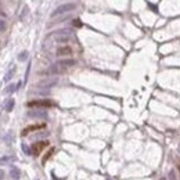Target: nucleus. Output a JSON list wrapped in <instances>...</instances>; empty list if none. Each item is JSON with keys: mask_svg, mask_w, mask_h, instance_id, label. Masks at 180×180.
<instances>
[{"mask_svg": "<svg viewBox=\"0 0 180 180\" xmlns=\"http://www.w3.org/2000/svg\"><path fill=\"white\" fill-rule=\"evenodd\" d=\"M74 65H75V60H72V58L57 61V63L53 64V65L47 69V74H50V75H60V74H64L67 69L74 67Z\"/></svg>", "mask_w": 180, "mask_h": 180, "instance_id": "nucleus-1", "label": "nucleus"}, {"mask_svg": "<svg viewBox=\"0 0 180 180\" xmlns=\"http://www.w3.org/2000/svg\"><path fill=\"white\" fill-rule=\"evenodd\" d=\"M53 38H56V40L57 42H68L69 39H71V36H72V31L71 29H60V31H56V32L53 33Z\"/></svg>", "mask_w": 180, "mask_h": 180, "instance_id": "nucleus-2", "label": "nucleus"}, {"mask_svg": "<svg viewBox=\"0 0 180 180\" xmlns=\"http://www.w3.org/2000/svg\"><path fill=\"white\" fill-rule=\"evenodd\" d=\"M76 9V4L75 3H65V4H61V6H58L57 9L54 10L53 13H51V17H57V15H61V14H65V13H69L72 11V10Z\"/></svg>", "mask_w": 180, "mask_h": 180, "instance_id": "nucleus-3", "label": "nucleus"}, {"mask_svg": "<svg viewBox=\"0 0 180 180\" xmlns=\"http://www.w3.org/2000/svg\"><path fill=\"white\" fill-rule=\"evenodd\" d=\"M28 107H43V108H47V107H53L54 103L50 101V100H35V101H29L28 103Z\"/></svg>", "mask_w": 180, "mask_h": 180, "instance_id": "nucleus-4", "label": "nucleus"}, {"mask_svg": "<svg viewBox=\"0 0 180 180\" xmlns=\"http://www.w3.org/2000/svg\"><path fill=\"white\" fill-rule=\"evenodd\" d=\"M49 146V141H39V143H35L32 146V154L33 155H39L43 151V148H46Z\"/></svg>", "mask_w": 180, "mask_h": 180, "instance_id": "nucleus-5", "label": "nucleus"}, {"mask_svg": "<svg viewBox=\"0 0 180 180\" xmlns=\"http://www.w3.org/2000/svg\"><path fill=\"white\" fill-rule=\"evenodd\" d=\"M27 115L29 118H47V112L45 110H32V111H28Z\"/></svg>", "mask_w": 180, "mask_h": 180, "instance_id": "nucleus-6", "label": "nucleus"}, {"mask_svg": "<svg viewBox=\"0 0 180 180\" xmlns=\"http://www.w3.org/2000/svg\"><path fill=\"white\" fill-rule=\"evenodd\" d=\"M45 123H42V125H31V126H28V128H25L24 130H22V136H25V135H28V133H31V132H35V130H39V129H43L45 128Z\"/></svg>", "mask_w": 180, "mask_h": 180, "instance_id": "nucleus-7", "label": "nucleus"}, {"mask_svg": "<svg viewBox=\"0 0 180 180\" xmlns=\"http://www.w3.org/2000/svg\"><path fill=\"white\" fill-rule=\"evenodd\" d=\"M72 54V49L69 46H64V47H58L57 49V56L58 57H64V56H71Z\"/></svg>", "mask_w": 180, "mask_h": 180, "instance_id": "nucleus-8", "label": "nucleus"}, {"mask_svg": "<svg viewBox=\"0 0 180 180\" xmlns=\"http://www.w3.org/2000/svg\"><path fill=\"white\" fill-rule=\"evenodd\" d=\"M57 83V79H46V81H42L38 87H45V89H49V87H53L54 85Z\"/></svg>", "mask_w": 180, "mask_h": 180, "instance_id": "nucleus-9", "label": "nucleus"}, {"mask_svg": "<svg viewBox=\"0 0 180 180\" xmlns=\"http://www.w3.org/2000/svg\"><path fill=\"white\" fill-rule=\"evenodd\" d=\"M20 86H21V83H11V85H9V86L4 89V94H11V93H14L15 90H18L20 89Z\"/></svg>", "mask_w": 180, "mask_h": 180, "instance_id": "nucleus-10", "label": "nucleus"}, {"mask_svg": "<svg viewBox=\"0 0 180 180\" xmlns=\"http://www.w3.org/2000/svg\"><path fill=\"white\" fill-rule=\"evenodd\" d=\"M10 175H11V177L14 180H18L20 179V176H21V171H20L17 166H11V169H10Z\"/></svg>", "mask_w": 180, "mask_h": 180, "instance_id": "nucleus-11", "label": "nucleus"}, {"mask_svg": "<svg viewBox=\"0 0 180 180\" xmlns=\"http://www.w3.org/2000/svg\"><path fill=\"white\" fill-rule=\"evenodd\" d=\"M14 104H15L14 99H9V100L6 101V104H4V110H6L7 112H11V111H13V108H14Z\"/></svg>", "mask_w": 180, "mask_h": 180, "instance_id": "nucleus-12", "label": "nucleus"}, {"mask_svg": "<svg viewBox=\"0 0 180 180\" xmlns=\"http://www.w3.org/2000/svg\"><path fill=\"white\" fill-rule=\"evenodd\" d=\"M14 74H15V67L13 65L11 68L7 71V74L4 75V82H9V81H11V78L14 76Z\"/></svg>", "mask_w": 180, "mask_h": 180, "instance_id": "nucleus-13", "label": "nucleus"}, {"mask_svg": "<svg viewBox=\"0 0 180 180\" xmlns=\"http://www.w3.org/2000/svg\"><path fill=\"white\" fill-rule=\"evenodd\" d=\"M13 161H15V158L11 155L0 157V165H6V164H10V162H13Z\"/></svg>", "mask_w": 180, "mask_h": 180, "instance_id": "nucleus-14", "label": "nucleus"}, {"mask_svg": "<svg viewBox=\"0 0 180 180\" xmlns=\"http://www.w3.org/2000/svg\"><path fill=\"white\" fill-rule=\"evenodd\" d=\"M28 56H29V53H28V51H27V50L21 51V53L18 54V61H27Z\"/></svg>", "mask_w": 180, "mask_h": 180, "instance_id": "nucleus-15", "label": "nucleus"}, {"mask_svg": "<svg viewBox=\"0 0 180 180\" xmlns=\"http://www.w3.org/2000/svg\"><path fill=\"white\" fill-rule=\"evenodd\" d=\"M7 29V24L4 21V18H0V32H4Z\"/></svg>", "mask_w": 180, "mask_h": 180, "instance_id": "nucleus-16", "label": "nucleus"}, {"mask_svg": "<svg viewBox=\"0 0 180 180\" xmlns=\"http://www.w3.org/2000/svg\"><path fill=\"white\" fill-rule=\"evenodd\" d=\"M22 150H24V153L27 154V155H32V148L28 147L27 144H22Z\"/></svg>", "mask_w": 180, "mask_h": 180, "instance_id": "nucleus-17", "label": "nucleus"}, {"mask_svg": "<svg viewBox=\"0 0 180 180\" xmlns=\"http://www.w3.org/2000/svg\"><path fill=\"white\" fill-rule=\"evenodd\" d=\"M4 141H6L7 144H10L13 141V133H7L6 136H4Z\"/></svg>", "mask_w": 180, "mask_h": 180, "instance_id": "nucleus-18", "label": "nucleus"}, {"mask_svg": "<svg viewBox=\"0 0 180 180\" xmlns=\"http://www.w3.org/2000/svg\"><path fill=\"white\" fill-rule=\"evenodd\" d=\"M169 180H177L176 172H175V171H171V172H169Z\"/></svg>", "mask_w": 180, "mask_h": 180, "instance_id": "nucleus-19", "label": "nucleus"}, {"mask_svg": "<svg viewBox=\"0 0 180 180\" xmlns=\"http://www.w3.org/2000/svg\"><path fill=\"white\" fill-rule=\"evenodd\" d=\"M53 151H54V150H53V148H51V150L49 151L47 154H46V157H45V158H43V164H46V161H47V159L51 157V154H53Z\"/></svg>", "mask_w": 180, "mask_h": 180, "instance_id": "nucleus-20", "label": "nucleus"}, {"mask_svg": "<svg viewBox=\"0 0 180 180\" xmlns=\"http://www.w3.org/2000/svg\"><path fill=\"white\" fill-rule=\"evenodd\" d=\"M3 179H4V171L0 169V180H3Z\"/></svg>", "mask_w": 180, "mask_h": 180, "instance_id": "nucleus-21", "label": "nucleus"}, {"mask_svg": "<svg viewBox=\"0 0 180 180\" xmlns=\"http://www.w3.org/2000/svg\"><path fill=\"white\" fill-rule=\"evenodd\" d=\"M105 180H111V177H107V179H105Z\"/></svg>", "mask_w": 180, "mask_h": 180, "instance_id": "nucleus-22", "label": "nucleus"}]
</instances>
